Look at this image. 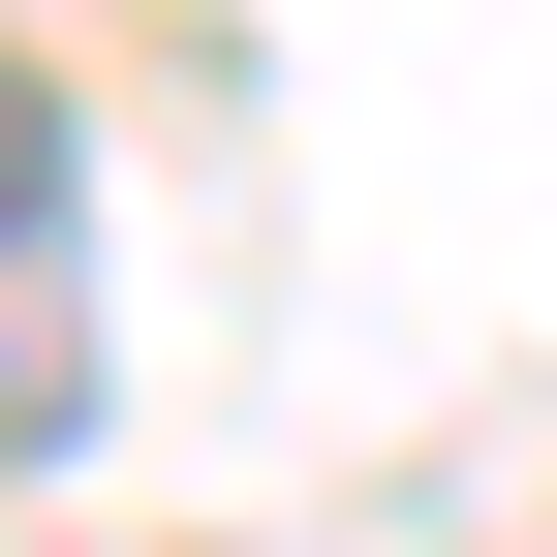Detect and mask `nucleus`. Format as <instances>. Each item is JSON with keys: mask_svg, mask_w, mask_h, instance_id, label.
<instances>
[{"mask_svg": "<svg viewBox=\"0 0 557 557\" xmlns=\"http://www.w3.org/2000/svg\"><path fill=\"white\" fill-rule=\"evenodd\" d=\"M0 434H62V124L0 94Z\"/></svg>", "mask_w": 557, "mask_h": 557, "instance_id": "nucleus-1", "label": "nucleus"}]
</instances>
